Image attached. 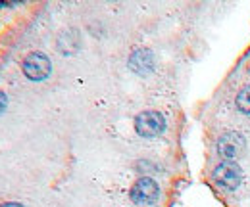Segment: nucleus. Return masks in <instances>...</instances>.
<instances>
[{
    "instance_id": "10",
    "label": "nucleus",
    "mask_w": 250,
    "mask_h": 207,
    "mask_svg": "<svg viewBox=\"0 0 250 207\" xmlns=\"http://www.w3.org/2000/svg\"><path fill=\"white\" fill-rule=\"evenodd\" d=\"M0 207H23V206L18 204V202H6V204H2Z\"/></svg>"
},
{
    "instance_id": "8",
    "label": "nucleus",
    "mask_w": 250,
    "mask_h": 207,
    "mask_svg": "<svg viewBox=\"0 0 250 207\" xmlns=\"http://www.w3.org/2000/svg\"><path fill=\"white\" fill-rule=\"evenodd\" d=\"M237 108L243 112V113H250V85L243 87L241 92L237 94Z\"/></svg>"
},
{
    "instance_id": "1",
    "label": "nucleus",
    "mask_w": 250,
    "mask_h": 207,
    "mask_svg": "<svg viewBox=\"0 0 250 207\" xmlns=\"http://www.w3.org/2000/svg\"><path fill=\"white\" fill-rule=\"evenodd\" d=\"M135 131L139 136L143 138H154L160 136L164 131H166V117L154 112V110H148V112H141L137 117H135Z\"/></svg>"
},
{
    "instance_id": "4",
    "label": "nucleus",
    "mask_w": 250,
    "mask_h": 207,
    "mask_svg": "<svg viewBox=\"0 0 250 207\" xmlns=\"http://www.w3.org/2000/svg\"><path fill=\"white\" fill-rule=\"evenodd\" d=\"M21 67H23V73H25V77L29 81H44L50 75V71H52L50 59L46 58L42 52L27 54L25 59H23V63H21Z\"/></svg>"
},
{
    "instance_id": "7",
    "label": "nucleus",
    "mask_w": 250,
    "mask_h": 207,
    "mask_svg": "<svg viewBox=\"0 0 250 207\" xmlns=\"http://www.w3.org/2000/svg\"><path fill=\"white\" fill-rule=\"evenodd\" d=\"M79 33L75 29H67V31H62L60 33V37H58V50L62 52V54H73V52H77V48H79Z\"/></svg>"
},
{
    "instance_id": "5",
    "label": "nucleus",
    "mask_w": 250,
    "mask_h": 207,
    "mask_svg": "<svg viewBox=\"0 0 250 207\" xmlns=\"http://www.w3.org/2000/svg\"><path fill=\"white\" fill-rule=\"evenodd\" d=\"M245 148H247V144H245L243 134L233 132V131L221 134L218 138V144H216L218 153L225 161H231V159H235V157H241V155L245 153Z\"/></svg>"
},
{
    "instance_id": "3",
    "label": "nucleus",
    "mask_w": 250,
    "mask_h": 207,
    "mask_svg": "<svg viewBox=\"0 0 250 207\" xmlns=\"http://www.w3.org/2000/svg\"><path fill=\"white\" fill-rule=\"evenodd\" d=\"M212 178H214V182L218 184L219 188H223V190H235L243 182V171H241V167L237 163L223 161V163H219L218 167L214 169Z\"/></svg>"
},
{
    "instance_id": "9",
    "label": "nucleus",
    "mask_w": 250,
    "mask_h": 207,
    "mask_svg": "<svg viewBox=\"0 0 250 207\" xmlns=\"http://www.w3.org/2000/svg\"><path fill=\"white\" fill-rule=\"evenodd\" d=\"M6 108H8V98L4 92H0V115L6 112Z\"/></svg>"
},
{
    "instance_id": "6",
    "label": "nucleus",
    "mask_w": 250,
    "mask_h": 207,
    "mask_svg": "<svg viewBox=\"0 0 250 207\" xmlns=\"http://www.w3.org/2000/svg\"><path fill=\"white\" fill-rule=\"evenodd\" d=\"M129 67L137 75H143V77L152 73V69H154V56H152V52L148 48H137L131 54V58H129Z\"/></svg>"
},
{
    "instance_id": "2",
    "label": "nucleus",
    "mask_w": 250,
    "mask_h": 207,
    "mask_svg": "<svg viewBox=\"0 0 250 207\" xmlns=\"http://www.w3.org/2000/svg\"><path fill=\"white\" fill-rule=\"evenodd\" d=\"M129 196H131L133 204H137V206H154L158 202V196H160V186L156 184L154 178L143 177L133 184Z\"/></svg>"
}]
</instances>
